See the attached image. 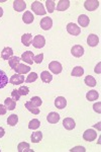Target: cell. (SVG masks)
Wrapping results in <instances>:
<instances>
[{
	"label": "cell",
	"instance_id": "1",
	"mask_svg": "<svg viewBox=\"0 0 101 152\" xmlns=\"http://www.w3.org/2000/svg\"><path fill=\"white\" fill-rule=\"evenodd\" d=\"M31 9H33V11L36 15H45L47 13L45 7H44V5L39 1L33 2V4H31Z\"/></svg>",
	"mask_w": 101,
	"mask_h": 152
},
{
	"label": "cell",
	"instance_id": "2",
	"mask_svg": "<svg viewBox=\"0 0 101 152\" xmlns=\"http://www.w3.org/2000/svg\"><path fill=\"white\" fill-rule=\"evenodd\" d=\"M31 44H33V47L36 48V49H41V48L45 47V45H46V39H45V37L41 36V35L36 36L33 39V43H31Z\"/></svg>",
	"mask_w": 101,
	"mask_h": 152
},
{
	"label": "cell",
	"instance_id": "3",
	"mask_svg": "<svg viewBox=\"0 0 101 152\" xmlns=\"http://www.w3.org/2000/svg\"><path fill=\"white\" fill-rule=\"evenodd\" d=\"M49 69H50L54 74H60L63 70V67L61 65V63H59L58 61H52L49 64Z\"/></svg>",
	"mask_w": 101,
	"mask_h": 152
},
{
	"label": "cell",
	"instance_id": "4",
	"mask_svg": "<svg viewBox=\"0 0 101 152\" xmlns=\"http://www.w3.org/2000/svg\"><path fill=\"white\" fill-rule=\"evenodd\" d=\"M99 6V1L98 0H87L84 2V7L88 11H94Z\"/></svg>",
	"mask_w": 101,
	"mask_h": 152
},
{
	"label": "cell",
	"instance_id": "5",
	"mask_svg": "<svg viewBox=\"0 0 101 152\" xmlns=\"http://www.w3.org/2000/svg\"><path fill=\"white\" fill-rule=\"evenodd\" d=\"M97 137V133L94 131L93 129H88L86 130L83 134V139L85 141H88V142H91V141H94Z\"/></svg>",
	"mask_w": 101,
	"mask_h": 152
},
{
	"label": "cell",
	"instance_id": "6",
	"mask_svg": "<svg viewBox=\"0 0 101 152\" xmlns=\"http://www.w3.org/2000/svg\"><path fill=\"white\" fill-rule=\"evenodd\" d=\"M67 31L72 36H79L81 33V28L76 23H70L67 24Z\"/></svg>",
	"mask_w": 101,
	"mask_h": 152
},
{
	"label": "cell",
	"instance_id": "7",
	"mask_svg": "<svg viewBox=\"0 0 101 152\" xmlns=\"http://www.w3.org/2000/svg\"><path fill=\"white\" fill-rule=\"evenodd\" d=\"M41 28L44 29V31H49V29L52 28V26H53V19L51 18H49V16H46V18H44L43 19L41 20Z\"/></svg>",
	"mask_w": 101,
	"mask_h": 152
},
{
	"label": "cell",
	"instance_id": "8",
	"mask_svg": "<svg viewBox=\"0 0 101 152\" xmlns=\"http://www.w3.org/2000/svg\"><path fill=\"white\" fill-rule=\"evenodd\" d=\"M9 82L13 85H18V84H23L24 82V76L23 74H14L12 75L9 79Z\"/></svg>",
	"mask_w": 101,
	"mask_h": 152
},
{
	"label": "cell",
	"instance_id": "9",
	"mask_svg": "<svg viewBox=\"0 0 101 152\" xmlns=\"http://www.w3.org/2000/svg\"><path fill=\"white\" fill-rule=\"evenodd\" d=\"M71 53H72V55L74 57L79 58V57H81V56H83V54H84V48L81 45H75L71 49Z\"/></svg>",
	"mask_w": 101,
	"mask_h": 152
},
{
	"label": "cell",
	"instance_id": "10",
	"mask_svg": "<svg viewBox=\"0 0 101 152\" xmlns=\"http://www.w3.org/2000/svg\"><path fill=\"white\" fill-rule=\"evenodd\" d=\"M33 58H34V55L33 53L31 52V51H26V52H24L23 55H21V60L24 61L25 63H28V64H33Z\"/></svg>",
	"mask_w": 101,
	"mask_h": 152
},
{
	"label": "cell",
	"instance_id": "11",
	"mask_svg": "<svg viewBox=\"0 0 101 152\" xmlns=\"http://www.w3.org/2000/svg\"><path fill=\"white\" fill-rule=\"evenodd\" d=\"M13 8L17 12L23 11L26 8V3L23 0H15V1H13Z\"/></svg>",
	"mask_w": 101,
	"mask_h": 152
},
{
	"label": "cell",
	"instance_id": "12",
	"mask_svg": "<svg viewBox=\"0 0 101 152\" xmlns=\"http://www.w3.org/2000/svg\"><path fill=\"white\" fill-rule=\"evenodd\" d=\"M87 44L90 47H96L99 44V38L96 35H94V34H91L87 38Z\"/></svg>",
	"mask_w": 101,
	"mask_h": 152
},
{
	"label": "cell",
	"instance_id": "13",
	"mask_svg": "<svg viewBox=\"0 0 101 152\" xmlns=\"http://www.w3.org/2000/svg\"><path fill=\"white\" fill-rule=\"evenodd\" d=\"M13 56V50L10 47H5L1 52V58L3 60H9Z\"/></svg>",
	"mask_w": 101,
	"mask_h": 152
},
{
	"label": "cell",
	"instance_id": "14",
	"mask_svg": "<svg viewBox=\"0 0 101 152\" xmlns=\"http://www.w3.org/2000/svg\"><path fill=\"white\" fill-rule=\"evenodd\" d=\"M63 126L65 129L67 130H73L75 128L76 124H75V121L72 119V118H66V119H64L63 121Z\"/></svg>",
	"mask_w": 101,
	"mask_h": 152
},
{
	"label": "cell",
	"instance_id": "15",
	"mask_svg": "<svg viewBox=\"0 0 101 152\" xmlns=\"http://www.w3.org/2000/svg\"><path fill=\"white\" fill-rule=\"evenodd\" d=\"M70 7V1L69 0H60L57 4V10L58 11H65Z\"/></svg>",
	"mask_w": 101,
	"mask_h": 152
},
{
	"label": "cell",
	"instance_id": "16",
	"mask_svg": "<svg viewBox=\"0 0 101 152\" xmlns=\"http://www.w3.org/2000/svg\"><path fill=\"white\" fill-rule=\"evenodd\" d=\"M55 105L57 109L63 110V109H65V107L67 105V100L63 96H58L55 99Z\"/></svg>",
	"mask_w": 101,
	"mask_h": 152
},
{
	"label": "cell",
	"instance_id": "17",
	"mask_svg": "<svg viewBox=\"0 0 101 152\" xmlns=\"http://www.w3.org/2000/svg\"><path fill=\"white\" fill-rule=\"evenodd\" d=\"M14 71H15L17 74H25V73H28L31 71V67L24 64H18L17 67L14 69Z\"/></svg>",
	"mask_w": 101,
	"mask_h": 152
},
{
	"label": "cell",
	"instance_id": "18",
	"mask_svg": "<svg viewBox=\"0 0 101 152\" xmlns=\"http://www.w3.org/2000/svg\"><path fill=\"white\" fill-rule=\"evenodd\" d=\"M47 120H48V122L51 124H57L59 121H60V115L57 114L55 112H52L48 115Z\"/></svg>",
	"mask_w": 101,
	"mask_h": 152
},
{
	"label": "cell",
	"instance_id": "19",
	"mask_svg": "<svg viewBox=\"0 0 101 152\" xmlns=\"http://www.w3.org/2000/svg\"><path fill=\"white\" fill-rule=\"evenodd\" d=\"M8 84V76L3 70H0V89L4 88Z\"/></svg>",
	"mask_w": 101,
	"mask_h": 152
},
{
	"label": "cell",
	"instance_id": "20",
	"mask_svg": "<svg viewBox=\"0 0 101 152\" xmlns=\"http://www.w3.org/2000/svg\"><path fill=\"white\" fill-rule=\"evenodd\" d=\"M78 23L81 26V28H86V26H89L90 19L87 15H85V14H81L78 18Z\"/></svg>",
	"mask_w": 101,
	"mask_h": 152
},
{
	"label": "cell",
	"instance_id": "21",
	"mask_svg": "<svg viewBox=\"0 0 101 152\" xmlns=\"http://www.w3.org/2000/svg\"><path fill=\"white\" fill-rule=\"evenodd\" d=\"M21 43L25 47L31 46V44L33 43V35L31 34H24L23 36H21Z\"/></svg>",
	"mask_w": 101,
	"mask_h": 152
},
{
	"label": "cell",
	"instance_id": "22",
	"mask_svg": "<svg viewBox=\"0 0 101 152\" xmlns=\"http://www.w3.org/2000/svg\"><path fill=\"white\" fill-rule=\"evenodd\" d=\"M23 20L24 23L26 24H31L33 23V21L34 20V16L31 11H25L24 14L23 15Z\"/></svg>",
	"mask_w": 101,
	"mask_h": 152
},
{
	"label": "cell",
	"instance_id": "23",
	"mask_svg": "<svg viewBox=\"0 0 101 152\" xmlns=\"http://www.w3.org/2000/svg\"><path fill=\"white\" fill-rule=\"evenodd\" d=\"M4 105H5V107L7 110H9V111H13L16 107V102L15 100H13L12 99L7 97V99L4 100Z\"/></svg>",
	"mask_w": 101,
	"mask_h": 152
},
{
	"label": "cell",
	"instance_id": "24",
	"mask_svg": "<svg viewBox=\"0 0 101 152\" xmlns=\"http://www.w3.org/2000/svg\"><path fill=\"white\" fill-rule=\"evenodd\" d=\"M24 105H25L26 109H28L31 113H33V115H39V109H38V107H36V105L31 104V100L26 102H25V104H24Z\"/></svg>",
	"mask_w": 101,
	"mask_h": 152
},
{
	"label": "cell",
	"instance_id": "25",
	"mask_svg": "<svg viewBox=\"0 0 101 152\" xmlns=\"http://www.w3.org/2000/svg\"><path fill=\"white\" fill-rule=\"evenodd\" d=\"M41 79L43 80V82L49 83L53 80V76H52V74L49 71H43V72L41 73Z\"/></svg>",
	"mask_w": 101,
	"mask_h": 152
},
{
	"label": "cell",
	"instance_id": "26",
	"mask_svg": "<svg viewBox=\"0 0 101 152\" xmlns=\"http://www.w3.org/2000/svg\"><path fill=\"white\" fill-rule=\"evenodd\" d=\"M21 59L19 57H16V56H12V57L8 60V63H9V66L11 67V69H15L17 67V65L19 64V62H20Z\"/></svg>",
	"mask_w": 101,
	"mask_h": 152
},
{
	"label": "cell",
	"instance_id": "27",
	"mask_svg": "<svg viewBox=\"0 0 101 152\" xmlns=\"http://www.w3.org/2000/svg\"><path fill=\"white\" fill-rule=\"evenodd\" d=\"M99 97V94H98L96 90H90L89 92L86 94V99L89 102H92V100H96Z\"/></svg>",
	"mask_w": 101,
	"mask_h": 152
},
{
	"label": "cell",
	"instance_id": "28",
	"mask_svg": "<svg viewBox=\"0 0 101 152\" xmlns=\"http://www.w3.org/2000/svg\"><path fill=\"white\" fill-rule=\"evenodd\" d=\"M17 150L18 152H31L33 150L31 149H29V144L26 143V142H21V143L18 144V146H17Z\"/></svg>",
	"mask_w": 101,
	"mask_h": 152
},
{
	"label": "cell",
	"instance_id": "29",
	"mask_svg": "<svg viewBox=\"0 0 101 152\" xmlns=\"http://www.w3.org/2000/svg\"><path fill=\"white\" fill-rule=\"evenodd\" d=\"M31 141L33 142V143H39V142L41 141V139H43V133L41 132H33V134H31Z\"/></svg>",
	"mask_w": 101,
	"mask_h": 152
},
{
	"label": "cell",
	"instance_id": "30",
	"mask_svg": "<svg viewBox=\"0 0 101 152\" xmlns=\"http://www.w3.org/2000/svg\"><path fill=\"white\" fill-rule=\"evenodd\" d=\"M83 74H84V69H83L81 66H76L72 70V73H71V75L75 76V77H80V76H82Z\"/></svg>",
	"mask_w": 101,
	"mask_h": 152
},
{
	"label": "cell",
	"instance_id": "31",
	"mask_svg": "<svg viewBox=\"0 0 101 152\" xmlns=\"http://www.w3.org/2000/svg\"><path fill=\"white\" fill-rule=\"evenodd\" d=\"M84 82H85V84L86 85H88V86H90V87H94L95 85H96V79L93 76H91V75H88V76H86V78L84 79Z\"/></svg>",
	"mask_w": 101,
	"mask_h": 152
},
{
	"label": "cell",
	"instance_id": "32",
	"mask_svg": "<svg viewBox=\"0 0 101 152\" xmlns=\"http://www.w3.org/2000/svg\"><path fill=\"white\" fill-rule=\"evenodd\" d=\"M46 7H47V10L50 12V13H53L56 8V2L54 0H47Z\"/></svg>",
	"mask_w": 101,
	"mask_h": 152
},
{
	"label": "cell",
	"instance_id": "33",
	"mask_svg": "<svg viewBox=\"0 0 101 152\" xmlns=\"http://www.w3.org/2000/svg\"><path fill=\"white\" fill-rule=\"evenodd\" d=\"M17 122H18V117L16 116V115H10V116L8 117V119H7V124L9 125V126L13 127L15 126L17 124Z\"/></svg>",
	"mask_w": 101,
	"mask_h": 152
},
{
	"label": "cell",
	"instance_id": "34",
	"mask_svg": "<svg viewBox=\"0 0 101 152\" xmlns=\"http://www.w3.org/2000/svg\"><path fill=\"white\" fill-rule=\"evenodd\" d=\"M39 125H41V122L38 119H33L28 123V128L31 130H36L39 127Z\"/></svg>",
	"mask_w": 101,
	"mask_h": 152
},
{
	"label": "cell",
	"instance_id": "35",
	"mask_svg": "<svg viewBox=\"0 0 101 152\" xmlns=\"http://www.w3.org/2000/svg\"><path fill=\"white\" fill-rule=\"evenodd\" d=\"M36 79H38V74H36V72H31V73H29L28 76L26 77L25 82L31 83V82H34V81H36Z\"/></svg>",
	"mask_w": 101,
	"mask_h": 152
},
{
	"label": "cell",
	"instance_id": "36",
	"mask_svg": "<svg viewBox=\"0 0 101 152\" xmlns=\"http://www.w3.org/2000/svg\"><path fill=\"white\" fill-rule=\"evenodd\" d=\"M31 104L36 105V107H41V104H43V100H41V97H39V96H33V97H31Z\"/></svg>",
	"mask_w": 101,
	"mask_h": 152
},
{
	"label": "cell",
	"instance_id": "37",
	"mask_svg": "<svg viewBox=\"0 0 101 152\" xmlns=\"http://www.w3.org/2000/svg\"><path fill=\"white\" fill-rule=\"evenodd\" d=\"M29 92V88L28 86H20L18 89V94L19 95H26Z\"/></svg>",
	"mask_w": 101,
	"mask_h": 152
},
{
	"label": "cell",
	"instance_id": "38",
	"mask_svg": "<svg viewBox=\"0 0 101 152\" xmlns=\"http://www.w3.org/2000/svg\"><path fill=\"white\" fill-rule=\"evenodd\" d=\"M43 60H44V54L43 53L34 56V58H33V62L36 63V64H41V63L43 62Z\"/></svg>",
	"mask_w": 101,
	"mask_h": 152
},
{
	"label": "cell",
	"instance_id": "39",
	"mask_svg": "<svg viewBox=\"0 0 101 152\" xmlns=\"http://www.w3.org/2000/svg\"><path fill=\"white\" fill-rule=\"evenodd\" d=\"M19 97H20V95H19V94H18V90H16V89L12 90L11 99L13 100H15V102H17V100H19Z\"/></svg>",
	"mask_w": 101,
	"mask_h": 152
},
{
	"label": "cell",
	"instance_id": "40",
	"mask_svg": "<svg viewBox=\"0 0 101 152\" xmlns=\"http://www.w3.org/2000/svg\"><path fill=\"white\" fill-rule=\"evenodd\" d=\"M100 105H101V102H98L97 104H94V105H93V109H94V111L96 113H98V114H100V113H101Z\"/></svg>",
	"mask_w": 101,
	"mask_h": 152
},
{
	"label": "cell",
	"instance_id": "41",
	"mask_svg": "<svg viewBox=\"0 0 101 152\" xmlns=\"http://www.w3.org/2000/svg\"><path fill=\"white\" fill-rule=\"evenodd\" d=\"M6 112H7V109L5 107V105L0 104V115H5Z\"/></svg>",
	"mask_w": 101,
	"mask_h": 152
},
{
	"label": "cell",
	"instance_id": "42",
	"mask_svg": "<svg viewBox=\"0 0 101 152\" xmlns=\"http://www.w3.org/2000/svg\"><path fill=\"white\" fill-rule=\"evenodd\" d=\"M71 151H72V152H74V151H83V152H84V151H86V150H85L84 147L78 146V147H74L73 149H71Z\"/></svg>",
	"mask_w": 101,
	"mask_h": 152
},
{
	"label": "cell",
	"instance_id": "43",
	"mask_svg": "<svg viewBox=\"0 0 101 152\" xmlns=\"http://www.w3.org/2000/svg\"><path fill=\"white\" fill-rule=\"evenodd\" d=\"M4 134H5V130L2 128V127H0V138H2L4 136Z\"/></svg>",
	"mask_w": 101,
	"mask_h": 152
},
{
	"label": "cell",
	"instance_id": "44",
	"mask_svg": "<svg viewBox=\"0 0 101 152\" xmlns=\"http://www.w3.org/2000/svg\"><path fill=\"white\" fill-rule=\"evenodd\" d=\"M99 67H100V63H99V64H98L97 66H96V68H95V72H96V73H100Z\"/></svg>",
	"mask_w": 101,
	"mask_h": 152
},
{
	"label": "cell",
	"instance_id": "45",
	"mask_svg": "<svg viewBox=\"0 0 101 152\" xmlns=\"http://www.w3.org/2000/svg\"><path fill=\"white\" fill-rule=\"evenodd\" d=\"M2 15H3V9H2L1 7H0V18H1Z\"/></svg>",
	"mask_w": 101,
	"mask_h": 152
}]
</instances>
